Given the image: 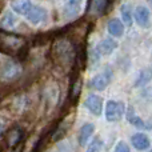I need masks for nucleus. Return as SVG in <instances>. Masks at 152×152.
Here are the masks:
<instances>
[{"label": "nucleus", "mask_w": 152, "mask_h": 152, "mask_svg": "<svg viewBox=\"0 0 152 152\" xmlns=\"http://www.w3.org/2000/svg\"><path fill=\"white\" fill-rule=\"evenodd\" d=\"M21 66L15 60H4L0 63V79L3 81H11L21 75Z\"/></svg>", "instance_id": "f257e3e1"}, {"label": "nucleus", "mask_w": 152, "mask_h": 152, "mask_svg": "<svg viewBox=\"0 0 152 152\" xmlns=\"http://www.w3.org/2000/svg\"><path fill=\"white\" fill-rule=\"evenodd\" d=\"M126 113V104L118 100H108L105 104V119L111 123L119 121Z\"/></svg>", "instance_id": "f03ea898"}, {"label": "nucleus", "mask_w": 152, "mask_h": 152, "mask_svg": "<svg viewBox=\"0 0 152 152\" xmlns=\"http://www.w3.org/2000/svg\"><path fill=\"white\" fill-rule=\"evenodd\" d=\"M111 80H112V71H111V68L107 67L102 74L94 76V77L88 81V87L95 89V91H103V89H105L108 87Z\"/></svg>", "instance_id": "7ed1b4c3"}, {"label": "nucleus", "mask_w": 152, "mask_h": 152, "mask_svg": "<svg viewBox=\"0 0 152 152\" xmlns=\"http://www.w3.org/2000/svg\"><path fill=\"white\" fill-rule=\"evenodd\" d=\"M53 52H55V55L58 56L59 60L63 64L69 63V60L72 59V55H74V52H72V45L68 43V40H64V39H60L56 42Z\"/></svg>", "instance_id": "20e7f679"}, {"label": "nucleus", "mask_w": 152, "mask_h": 152, "mask_svg": "<svg viewBox=\"0 0 152 152\" xmlns=\"http://www.w3.org/2000/svg\"><path fill=\"white\" fill-rule=\"evenodd\" d=\"M84 107H86L92 115L100 116L103 112V99L95 94L88 95L87 99L84 100Z\"/></svg>", "instance_id": "39448f33"}, {"label": "nucleus", "mask_w": 152, "mask_h": 152, "mask_svg": "<svg viewBox=\"0 0 152 152\" xmlns=\"http://www.w3.org/2000/svg\"><path fill=\"white\" fill-rule=\"evenodd\" d=\"M48 18V12L45 8L39 7V5H34L28 13H27V20L34 26H39V24L44 23Z\"/></svg>", "instance_id": "423d86ee"}, {"label": "nucleus", "mask_w": 152, "mask_h": 152, "mask_svg": "<svg viewBox=\"0 0 152 152\" xmlns=\"http://www.w3.org/2000/svg\"><path fill=\"white\" fill-rule=\"evenodd\" d=\"M83 5L81 1H76V0H69V1L64 3L63 8V16L66 20H72V19L77 18L80 15V8Z\"/></svg>", "instance_id": "0eeeda50"}, {"label": "nucleus", "mask_w": 152, "mask_h": 152, "mask_svg": "<svg viewBox=\"0 0 152 152\" xmlns=\"http://www.w3.org/2000/svg\"><path fill=\"white\" fill-rule=\"evenodd\" d=\"M134 15H135V21L137 23L139 27L147 28L150 26V11H148L147 7H143V5L136 7Z\"/></svg>", "instance_id": "6e6552de"}, {"label": "nucleus", "mask_w": 152, "mask_h": 152, "mask_svg": "<svg viewBox=\"0 0 152 152\" xmlns=\"http://www.w3.org/2000/svg\"><path fill=\"white\" fill-rule=\"evenodd\" d=\"M131 143H132V145H134L137 151H145V150H148V148H150V145H151L150 137H148L145 134H140V132H139V134L132 135Z\"/></svg>", "instance_id": "1a4fd4ad"}, {"label": "nucleus", "mask_w": 152, "mask_h": 152, "mask_svg": "<svg viewBox=\"0 0 152 152\" xmlns=\"http://www.w3.org/2000/svg\"><path fill=\"white\" fill-rule=\"evenodd\" d=\"M116 48H118V42H115V40L111 39V37H104V39L97 44L96 50L100 55H111Z\"/></svg>", "instance_id": "9d476101"}, {"label": "nucleus", "mask_w": 152, "mask_h": 152, "mask_svg": "<svg viewBox=\"0 0 152 152\" xmlns=\"http://www.w3.org/2000/svg\"><path fill=\"white\" fill-rule=\"evenodd\" d=\"M19 23V19L13 15L11 11H5L1 16H0V27L3 29H13Z\"/></svg>", "instance_id": "9b49d317"}, {"label": "nucleus", "mask_w": 152, "mask_h": 152, "mask_svg": "<svg viewBox=\"0 0 152 152\" xmlns=\"http://www.w3.org/2000/svg\"><path fill=\"white\" fill-rule=\"evenodd\" d=\"M95 132V124L92 123H86L81 126L80 131H79V144L81 145V147H84V145L87 144V142H88V139L94 135Z\"/></svg>", "instance_id": "f8f14e48"}, {"label": "nucleus", "mask_w": 152, "mask_h": 152, "mask_svg": "<svg viewBox=\"0 0 152 152\" xmlns=\"http://www.w3.org/2000/svg\"><path fill=\"white\" fill-rule=\"evenodd\" d=\"M107 29L113 37H120L124 34V24L120 19H111L107 24Z\"/></svg>", "instance_id": "ddd939ff"}, {"label": "nucleus", "mask_w": 152, "mask_h": 152, "mask_svg": "<svg viewBox=\"0 0 152 152\" xmlns=\"http://www.w3.org/2000/svg\"><path fill=\"white\" fill-rule=\"evenodd\" d=\"M11 8L13 10V12H16L18 15H26L31 11V8L34 7L31 1L28 0H18V1H11L10 3Z\"/></svg>", "instance_id": "4468645a"}, {"label": "nucleus", "mask_w": 152, "mask_h": 152, "mask_svg": "<svg viewBox=\"0 0 152 152\" xmlns=\"http://www.w3.org/2000/svg\"><path fill=\"white\" fill-rule=\"evenodd\" d=\"M126 118L127 120H128L129 124H132L134 127H136V128H148L147 126H145V123L143 121V119L140 118V116L136 115V112H135V110L129 105L128 110H127V113H126Z\"/></svg>", "instance_id": "2eb2a0df"}, {"label": "nucleus", "mask_w": 152, "mask_h": 152, "mask_svg": "<svg viewBox=\"0 0 152 152\" xmlns=\"http://www.w3.org/2000/svg\"><path fill=\"white\" fill-rule=\"evenodd\" d=\"M152 79V67H147V68H143L142 71L137 75V79L135 81V87H143L145 84H148Z\"/></svg>", "instance_id": "dca6fc26"}, {"label": "nucleus", "mask_w": 152, "mask_h": 152, "mask_svg": "<svg viewBox=\"0 0 152 152\" xmlns=\"http://www.w3.org/2000/svg\"><path fill=\"white\" fill-rule=\"evenodd\" d=\"M121 12V19L123 21L127 24V26H131L132 24V13H131V8H129L128 4H123L120 8Z\"/></svg>", "instance_id": "f3484780"}, {"label": "nucleus", "mask_w": 152, "mask_h": 152, "mask_svg": "<svg viewBox=\"0 0 152 152\" xmlns=\"http://www.w3.org/2000/svg\"><path fill=\"white\" fill-rule=\"evenodd\" d=\"M103 140L100 137H95L91 143L88 144L87 152H102L103 151Z\"/></svg>", "instance_id": "a211bd4d"}, {"label": "nucleus", "mask_w": 152, "mask_h": 152, "mask_svg": "<svg viewBox=\"0 0 152 152\" xmlns=\"http://www.w3.org/2000/svg\"><path fill=\"white\" fill-rule=\"evenodd\" d=\"M108 1H92L91 3V12L92 13H102L107 7Z\"/></svg>", "instance_id": "6ab92c4d"}, {"label": "nucleus", "mask_w": 152, "mask_h": 152, "mask_svg": "<svg viewBox=\"0 0 152 152\" xmlns=\"http://www.w3.org/2000/svg\"><path fill=\"white\" fill-rule=\"evenodd\" d=\"M142 97L145 100V102H148V103H151L152 104V86L143 89L142 91Z\"/></svg>", "instance_id": "aec40b11"}, {"label": "nucleus", "mask_w": 152, "mask_h": 152, "mask_svg": "<svg viewBox=\"0 0 152 152\" xmlns=\"http://www.w3.org/2000/svg\"><path fill=\"white\" fill-rule=\"evenodd\" d=\"M113 152H131V150H129V147H128V144H127L126 142H119L118 144H116V147H115V151Z\"/></svg>", "instance_id": "412c9836"}, {"label": "nucleus", "mask_w": 152, "mask_h": 152, "mask_svg": "<svg viewBox=\"0 0 152 152\" xmlns=\"http://www.w3.org/2000/svg\"><path fill=\"white\" fill-rule=\"evenodd\" d=\"M53 152H71V145H69L67 142H63V143H60L58 150L53 151Z\"/></svg>", "instance_id": "4be33fe9"}, {"label": "nucleus", "mask_w": 152, "mask_h": 152, "mask_svg": "<svg viewBox=\"0 0 152 152\" xmlns=\"http://www.w3.org/2000/svg\"><path fill=\"white\" fill-rule=\"evenodd\" d=\"M5 131V121L3 119H0V136L3 135V132Z\"/></svg>", "instance_id": "5701e85b"}, {"label": "nucleus", "mask_w": 152, "mask_h": 152, "mask_svg": "<svg viewBox=\"0 0 152 152\" xmlns=\"http://www.w3.org/2000/svg\"><path fill=\"white\" fill-rule=\"evenodd\" d=\"M150 5H151V7H152V1H150Z\"/></svg>", "instance_id": "b1692460"}, {"label": "nucleus", "mask_w": 152, "mask_h": 152, "mask_svg": "<svg viewBox=\"0 0 152 152\" xmlns=\"http://www.w3.org/2000/svg\"><path fill=\"white\" fill-rule=\"evenodd\" d=\"M150 152H152V151H150Z\"/></svg>", "instance_id": "393cba45"}]
</instances>
